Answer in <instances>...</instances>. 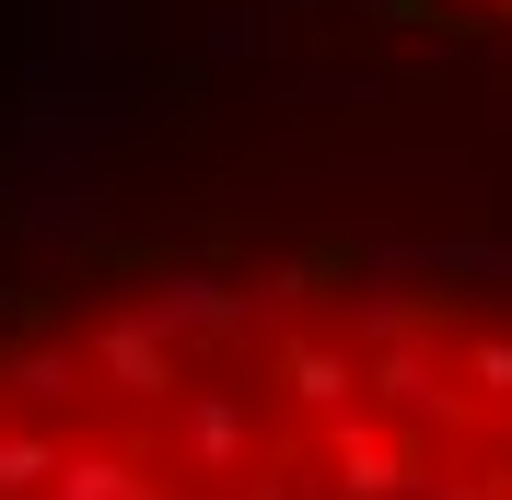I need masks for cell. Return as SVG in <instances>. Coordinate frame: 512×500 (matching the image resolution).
Returning <instances> with one entry per match:
<instances>
[{"instance_id": "obj_1", "label": "cell", "mask_w": 512, "mask_h": 500, "mask_svg": "<svg viewBox=\"0 0 512 500\" xmlns=\"http://www.w3.org/2000/svg\"><path fill=\"white\" fill-rule=\"evenodd\" d=\"M0 500H512V256L315 221L0 280Z\"/></svg>"}, {"instance_id": "obj_2", "label": "cell", "mask_w": 512, "mask_h": 500, "mask_svg": "<svg viewBox=\"0 0 512 500\" xmlns=\"http://www.w3.org/2000/svg\"><path fill=\"white\" fill-rule=\"evenodd\" d=\"M396 35H431V47H512V0H350Z\"/></svg>"}]
</instances>
